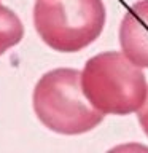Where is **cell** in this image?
I'll return each mask as SVG.
<instances>
[{
  "label": "cell",
  "mask_w": 148,
  "mask_h": 153,
  "mask_svg": "<svg viewBox=\"0 0 148 153\" xmlns=\"http://www.w3.org/2000/svg\"><path fill=\"white\" fill-rule=\"evenodd\" d=\"M80 80L84 97L104 117L138 112L148 94L143 70L121 51H105L88 59Z\"/></svg>",
  "instance_id": "1"
},
{
  "label": "cell",
  "mask_w": 148,
  "mask_h": 153,
  "mask_svg": "<svg viewBox=\"0 0 148 153\" xmlns=\"http://www.w3.org/2000/svg\"><path fill=\"white\" fill-rule=\"evenodd\" d=\"M32 107L43 126L62 136L89 132L104 120L84 97L80 70L69 67L53 69L38 78Z\"/></svg>",
  "instance_id": "2"
},
{
  "label": "cell",
  "mask_w": 148,
  "mask_h": 153,
  "mask_svg": "<svg viewBox=\"0 0 148 153\" xmlns=\"http://www.w3.org/2000/svg\"><path fill=\"white\" fill-rule=\"evenodd\" d=\"M32 18L46 46L59 53H76L100 37L107 11L102 0H35Z\"/></svg>",
  "instance_id": "3"
},
{
  "label": "cell",
  "mask_w": 148,
  "mask_h": 153,
  "mask_svg": "<svg viewBox=\"0 0 148 153\" xmlns=\"http://www.w3.org/2000/svg\"><path fill=\"white\" fill-rule=\"evenodd\" d=\"M121 53L132 64L148 69V0L134 3L119 24Z\"/></svg>",
  "instance_id": "4"
},
{
  "label": "cell",
  "mask_w": 148,
  "mask_h": 153,
  "mask_svg": "<svg viewBox=\"0 0 148 153\" xmlns=\"http://www.w3.org/2000/svg\"><path fill=\"white\" fill-rule=\"evenodd\" d=\"M24 24L11 8L0 3V56L22 40Z\"/></svg>",
  "instance_id": "5"
},
{
  "label": "cell",
  "mask_w": 148,
  "mask_h": 153,
  "mask_svg": "<svg viewBox=\"0 0 148 153\" xmlns=\"http://www.w3.org/2000/svg\"><path fill=\"white\" fill-rule=\"evenodd\" d=\"M107 153H148V147L138 142H127L110 148Z\"/></svg>",
  "instance_id": "6"
},
{
  "label": "cell",
  "mask_w": 148,
  "mask_h": 153,
  "mask_svg": "<svg viewBox=\"0 0 148 153\" xmlns=\"http://www.w3.org/2000/svg\"><path fill=\"white\" fill-rule=\"evenodd\" d=\"M137 117H138V123H140L143 132L148 136V94H147V99L140 107V110L137 112Z\"/></svg>",
  "instance_id": "7"
}]
</instances>
